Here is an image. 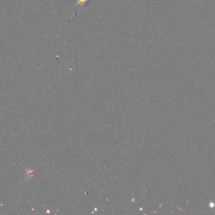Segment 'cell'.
<instances>
[{
	"label": "cell",
	"mask_w": 215,
	"mask_h": 215,
	"mask_svg": "<svg viewBox=\"0 0 215 215\" xmlns=\"http://www.w3.org/2000/svg\"><path fill=\"white\" fill-rule=\"evenodd\" d=\"M88 0H76V5L83 6L84 4L88 2Z\"/></svg>",
	"instance_id": "cell-1"
}]
</instances>
